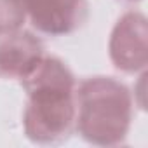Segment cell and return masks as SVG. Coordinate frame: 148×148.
<instances>
[{
	"label": "cell",
	"mask_w": 148,
	"mask_h": 148,
	"mask_svg": "<svg viewBox=\"0 0 148 148\" xmlns=\"http://www.w3.org/2000/svg\"><path fill=\"white\" fill-rule=\"evenodd\" d=\"M23 82L30 92L25 115L28 136L40 143L68 138L75 117L73 77L68 68L58 59H40Z\"/></svg>",
	"instance_id": "obj_1"
},
{
	"label": "cell",
	"mask_w": 148,
	"mask_h": 148,
	"mask_svg": "<svg viewBox=\"0 0 148 148\" xmlns=\"http://www.w3.org/2000/svg\"><path fill=\"white\" fill-rule=\"evenodd\" d=\"M82 136L98 145L122 141L131 120V96L127 89L112 79L86 80L79 92Z\"/></svg>",
	"instance_id": "obj_2"
},
{
	"label": "cell",
	"mask_w": 148,
	"mask_h": 148,
	"mask_svg": "<svg viewBox=\"0 0 148 148\" xmlns=\"http://www.w3.org/2000/svg\"><path fill=\"white\" fill-rule=\"evenodd\" d=\"M33 26L47 35H66L87 18L86 0H25Z\"/></svg>",
	"instance_id": "obj_3"
},
{
	"label": "cell",
	"mask_w": 148,
	"mask_h": 148,
	"mask_svg": "<svg viewBox=\"0 0 148 148\" xmlns=\"http://www.w3.org/2000/svg\"><path fill=\"white\" fill-rule=\"evenodd\" d=\"M145 18L138 12L125 14L113 35L110 44L112 59L117 68L125 71L143 70L146 64V25Z\"/></svg>",
	"instance_id": "obj_4"
},
{
	"label": "cell",
	"mask_w": 148,
	"mask_h": 148,
	"mask_svg": "<svg viewBox=\"0 0 148 148\" xmlns=\"http://www.w3.org/2000/svg\"><path fill=\"white\" fill-rule=\"evenodd\" d=\"M42 59V45L30 33H18L0 45V71L5 75L30 73Z\"/></svg>",
	"instance_id": "obj_5"
},
{
	"label": "cell",
	"mask_w": 148,
	"mask_h": 148,
	"mask_svg": "<svg viewBox=\"0 0 148 148\" xmlns=\"http://www.w3.org/2000/svg\"><path fill=\"white\" fill-rule=\"evenodd\" d=\"M25 16V0H0V32H14Z\"/></svg>",
	"instance_id": "obj_6"
}]
</instances>
